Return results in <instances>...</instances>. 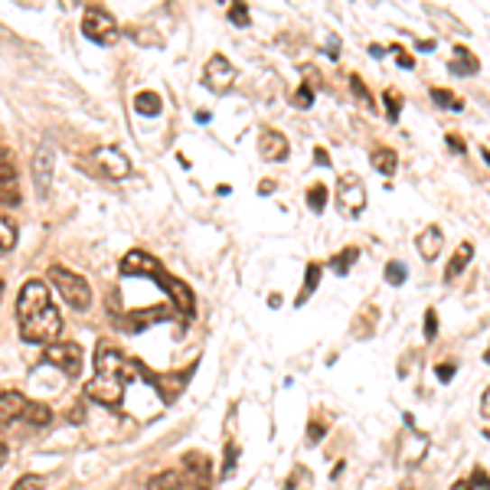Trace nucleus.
Listing matches in <instances>:
<instances>
[{
	"instance_id": "1",
	"label": "nucleus",
	"mask_w": 490,
	"mask_h": 490,
	"mask_svg": "<svg viewBox=\"0 0 490 490\" xmlns=\"http://www.w3.org/2000/svg\"><path fill=\"white\" fill-rule=\"evenodd\" d=\"M17 324L20 337L30 344H56L62 334V314L52 301V291L40 278L23 282L17 294Z\"/></svg>"
},
{
	"instance_id": "2",
	"label": "nucleus",
	"mask_w": 490,
	"mask_h": 490,
	"mask_svg": "<svg viewBox=\"0 0 490 490\" xmlns=\"http://www.w3.org/2000/svg\"><path fill=\"white\" fill-rule=\"evenodd\" d=\"M141 370H144V366L128 360L118 347H112L108 340H98V347H95V376L86 383V396L98 405L118 409L128 379H134Z\"/></svg>"
},
{
	"instance_id": "3",
	"label": "nucleus",
	"mask_w": 490,
	"mask_h": 490,
	"mask_svg": "<svg viewBox=\"0 0 490 490\" xmlns=\"http://www.w3.org/2000/svg\"><path fill=\"white\" fill-rule=\"evenodd\" d=\"M50 282H52V288L60 291L62 301L69 304V308L86 310L88 304H92V288H88V282L82 275H76V272H69V268L52 265L50 268Z\"/></svg>"
},
{
	"instance_id": "4",
	"label": "nucleus",
	"mask_w": 490,
	"mask_h": 490,
	"mask_svg": "<svg viewBox=\"0 0 490 490\" xmlns=\"http://www.w3.org/2000/svg\"><path fill=\"white\" fill-rule=\"evenodd\" d=\"M82 33L98 46H108L118 40V23L105 7H88L86 17H82Z\"/></svg>"
},
{
	"instance_id": "5",
	"label": "nucleus",
	"mask_w": 490,
	"mask_h": 490,
	"mask_svg": "<svg viewBox=\"0 0 490 490\" xmlns=\"http://www.w3.org/2000/svg\"><path fill=\"white\" fill-rule=\"evenodd\" d=\"M46 363H52L56 370H62L66 376H79L82 373V347L72 344V340H56V344L46 347Z\"/></svg>"
},
{
	"instance_id": "6",
	"label": "nucleus",
	"mask_w": 490,
	"mask_h": 490,
	"mask_svg": "<svg viewBox=\"0 0 490 490\" xmlns=\"http://www.w3.org/2000/svg\"><path fill=\"white\" fill-rule=\"evenodd\" d=\"M337 203L350 216L366 209V187H363V180L356 173H344V177L337 180Z\"/></svg>"
},
{
	"instance_id": "7",
	"label": "nucleus",
	"mask_w": 490,
	"mask_h": 490,
	"mask_svg": "<svg viewBox=\"0 0 490 490\" xmlns=\"http://www.w3.org/2000/svg\"><path fill=\"white\" fill-rule=\"evenodd\" d=\"M154 282L161 284L163 291H167V298L173 301V308H177V314H180V318H193L197 304H193V291H190V284H183L180 278L167 275V272H161Z\"/></svg>"
},
{
	"instance_id": "8",
	"label": "nucleus",
	"mask_w": 490,
	"mask_h": 490,
	"mask_svg": "<svg viewBox=\"0 0 490 490\" xmlns=\"http://www.w3.org/2000/svg\"><path fill=\"white\" fill-rule=\"evenodd\" d=\"M92 161L98 163V171L105 173V177H112V180H125V177H131V161L125 154H121L118 147H95Z\"/></svg>"
},
{
	"instance_id": "9",
	"label": "nucleus",
	"mask_w": 490,
	"mask_h": 490,
	"mask_svg": "<svg viewBox=\"0 0 490 490\" xmlns=\"http://www.w3.org/2000/svg\"><path fill=\"white\" fill-rule=\"evenodd\" d=\"M203 82H207V88L209 92H229L233 88V82H236V66L226 56H219L216 52L213 60L207 62V76H203Z\"/></svg>"
},
{
	"instance_id": "10",
	"label": "nucleus",
	"mask_w": 490,
	"mask_h": 490,
	"mask_svg": "<svg viewBox=\"0 0 490 490\" xmlns=\"http://www.w3.org/2000/svg\"><path fill=\"white\" fill-rule=\"evenodd\" d=\"M121 272L125 275H141V278H157L163 272L161 262L154 255H147V252H128L125 262H121Z\"/></svg>"
},
{
	"instance_id": "11",
	"label": "nucleus",
	"mask_w": 490,
	"mask_h": 490,
	"mask_svg": "<svg viewBox=\"0 0 490 490\" xmlns=\"http://www.w3.org/2000/svg\"><path fill=\"white\" fill-rule=\"evenodd\" d=\"M26 412V396L10 389V393H0V429H10L17 419H23Z\"/></svg>"
},
{
	"instance_id": "12",
	"label": "nucleus",
	"mask_w": 490,
	"mask_h": 490,
	"mask_svg": "<svg viewBox=\"0 0 490 490\" xmlns=\"http://www.w3.org/2000/svg\"><path fill=\"white\" fill-rule=\"evenodd\" d=\"M20 199V187H17V171L10 161H0V207H14Z\"/></svg>"
},
{
	"instance_id": "13",
	"label": "nucleus",
	"mask_w": 490,
	"mask_h": 490,
	"mask_svg": "<svg viewBox=\"0 0 490 490\" xmlns=\"http://www.w3.org/2000/svg\"><path fill=\"white\" fill-rule=\"evenodd\" d=\"M193 376V370H180V373H171V376H157L154 386L161 389V399H167V402H173V399L180 396L183 386H187V379Z\"/></svg>"
},
{
	"instance_id": "14",
	"label": "nucleus",
	"mask_w": 490,
	"mask_h": 490,
	"mask_svg": "<svg viewBox=\"0 0 490 490\" xmlns=\"http://www.w3.org/2000/svg\"><path fill=\"white\" fill-rule=\"evenodd\" d=\"M258 151H262L265 161H284V157H288V141H284V134H278V131H265L262 141H258Z\"/></svg>"
},
{
	"instance_id": "15",
	"label": "nucleus",
	"mask_w": 490,
	"mask_h": 490,
	"mask_svg": "<svg viewBox=\"0 0 490 490\" xmlns=\"http://www.w3.org/2000/svg\"><path fill=\"white\" fill-rule=\"evenodd\" d=\"M419 255L425 258V262H431V258H439V252H441V245H445V239H441V229L439 226H429L425 233L419 236Z\"/></svg>"
},
{
	"instance_id": "16",
	"label": "nucleus",
	"mask_w": 490,
	"mask_h": 490,
	"mask_svg": "<svg viewBox=\"0 0 490 490\" xmlns=\"http://www.w3.org/2000/svg\"><path fill=\"white\" fill-rule=\"evenodd\" d=\"M183 465L190 467V481H197V490H207L209 487V461L203 455H187L183 458Z\"/></svg>"
},
{
	"instance_id": "17",
	"label": "nucleus",
	"mask_w": 490,
	"mask_h": 490,
	"mask_svg": "<svg viewBox=\"0 0 490 490\" xmlns=\"http://www.w3.org/2000/svg\"><path fill=\"white\" fill-rule=\"evenodd\" d=\"M471 255H474V245H471V242H461V245H458V252H455V258H451V265L445 268L448 282H455V278L465 272L467 262H471Z\"/></svg>"
},
{
	"instance_id": "18",
	"label": "nucleus",
	"mask_w": 490,
	"mask_h": 490,
	"mask_svg": "<svg viewBox=\"0 0 490 490\" xmlns=\"http://www.w3.org/2000/svg\"><path fill=\"white\" fill-rule=\"evenodd\" d=\"M147 490H183V474L180 471H161L151 477Z\"/></svg>"
},
{
	"instance_id": "19",
	"label": "nucleus",
	"mask_w": 490,
	"mask_h": 490,
	"mask_svg": "<svg viewBox=\"0 0 490 490\" xmlns=\"http://www.w3.org/2000/svg\"><path fill=\"white\" fill-rule=\"evenodd\" d=\"M134 108H138L141 115H147V118H154V115L163 108V102L157 92H138L134 95Z\"/></svg>"
},
{
	"instance_id": "20",
	"label": "nucleus",
	"mask_w": 490,
	"mask_h": 490,
	"mask_svg": "<svg viewBox=\"0 0 490 490\" xmlns=\"http://www.w3.org/2000/svg\"><path fill=\"white\" fill-rule=\"evenodd\" d=\"M23 419L30 421V425H36V429H46L52 421V412L46 409L43 402H26V412H23Z\"/></svg>"
},
{
	"instance_id": "21",
	"label": "nucleus",
	"mask_w": 490,
	"mask_h": 490,
	"mask_svg": "<svg viewBox=\"0 0 490 490\" xmlns=\"http://www.w3.org/2000/svg\"><path fill=\"white\" fill-rule=\"evenodd\" d=\"M373 167H376L379 173H393L399 167V161H396V154L389 151V147H379V151H373Z\"/></svg>"
},
{
	"instance_id": "22",
	"label": "nucleus",
	"mask_w": 490,
	"mask_h": 490,
	"mask_svg": "<svg viewBox=\"0 0 490 490\" xmlns=\"http://www.w3.org/2000/svg\"><path fill=\"white\" fill-rule=\"evenodd\" d=\"M17 245V223L7 219V216H0V252H7Z\"/></svg>"
},
{
	"instance_id": "23",
	"label": "nucleus",
	"mask_w": 490,
	"mask_h": 490,
	"mask_svg": "<svg viewBox=\"0 0 490 490\" xmlns=\"http://www.w3.org/2000/svg\"><path fill=\"white\" fill-rule=\"evenodd\" d=\"M451 72H461V76H467V72H477V56H471L467 50H455Z\"/></svg>"
},
{
	"instance_id": "24",
	"label": "nucleus",
	"mask_w": 490,
	"mask_h": 490,
	"mask_svg": "<svg viewBox=\"0 0 490 490\" xmlns=\"http://www.w3.org/2000/svg\"><path fill=\"white\" fill-rule=\"evenodd\" d=\"M318 282H320V265L318 262H310L308 265V278H304V291H301V298H298V304H304L314 294V288H318Z\"/></svg>"
},
{
	"instance_id": "25",
	"label": "nucleus",
	"mask_w": 490,
	"mask_h": 490,
	"mask_svg": "<svg viewBox=\"0 0 490 490\" xmlns=\"http://www.w3.org/2000/svg\"><path fill=\"white\" fill-rule=\"evenodd\" d=\"M431 98H435V105H441V108H451V112H461V98L451 92H445V88H431Z\"/></svg>"
},
{
	"instance_id": "26",
	"label": "nucleus",
	"mask_w": 490,
	"mask_h": 490,
	"mask_svg": "<svg viewBox=\"0 0 490 490\" xmlns=\"http://www.w3.org/2000/svg\"><path fill=\"white\" fill-rule=\"evenodd\" d=\"M36 163H40V190H50V167H52V161H50V151H40V157H36Z\"/></svg>"
},
{
	"instance_id": "27",
	"label": "nucleus",
	"mask_w": 490,
	"mask_h": 490,
	"mask_svg": "<svg viewBox=\"0 0 490 490\" xmlns=\"http://www.w3.org/2000/svg\"><path fill=\"white\" fill-rule=\"evenodd\" d=\"M356 255H360V252H356V249H344V252H340V255L330 258V265H334L337 272H347V268H350L353 262H356Z\"/></svg>"
},
{
	"instance_id": "28",
	"label": "nucleus",
	"mask_w": 490,
	"mask_h": 490,
	"mask_svg": "<svg viewBox=\"0 0 490 490\" xmlns=\"http://www.w3.org/2000/svg\"><path fill=\"white\" fill-rule=\"evenodd\" d=\"M46 484H43V477H40V474H23V477H20L17 484H14V487L10 490H43Z\"/></svg>"
},
{
	"instance_id": "29",
	"label": "nucleus",
	"mask_w": 490,
	"mask_h": 490,
	"mask_svg": "<svg viewBox=\"0 0 490 490\" xmlns=\"http://www.w3.org/2000/svg\"><path fill=\"white\" fill-rule=\"evenodd\" d=\"M386 112H389V121H399V112H402V95H396V88H389L386 92Z\"/></svg>"
},
{
	"instance_id": "30",
	"label": "nucleus",
	"mask_w": 490,
	"mask_h": 490,
	"mask_svg": "<svg viewBox=\"0 0 490 490\" xmlns=\"http://www.w3.org/2000/svg\"><path fill=\"white\" fill-rule=\"evenodd\" d=\"M308 207L314 209V213H320V209L327 207V190L324 187H310L308 190Z\"/></svg>"
},
{
	"instance_id": "31",
	"label": "nucleus",
	"mask_w": 490,
	"mask_h": 490,
	"mask_svg": "<svg viewBox=\"0 0 490 490\" xmlns=\"http://www.w3.org/2000/svg\"><path fill=\"white\" fill-rule=\"evenodd\" d=\"M405 275H409V272H405L402 262H389V265H386V282L389 284H402Z\"/></svg>"
},
{
	"instance_id": "32",
	"label": "nucleus",
	"mask_w": 490,
	"mask_h": 490,
	"mask_svg": "<svg viewBox=\"0 0 490 490\" xmlns=\"http://www.w3.org/2000/svg\"><path fill=\"white\" fill-rule=\"evenodd\" d=\"M350 86H353V95H356V98H360L363 105H373V95L366 92V86H363L360 76H350Z\"/></svg>"
},
{
	"instance_id": "33",
	"label": "nucleus",
	"mask_w": 490,
	"mask_h": 490,
	"mask_svg": "<svg viewBox=\"0 0 490 490\" xmlns=\"http://www.w3.org/2000/svg\"><path fill=\"white\" fill-rule=\"evenodd\" d=\"M229 20L239 26H249V10L242 7V4H233V7H229Z\"/></svg>"
},
{
	"instance_id": "34",
	"label": "nucleus",
	"mask_w": 490,
	"mask_h": 490,
	"mask_svg": "<svg viewBox=\"0 0 490 490\" xmlns=\"http://www.w3.org/2000/svg\"><path fill=\"white\" fill-rule=\"evenodd\" d=\"M467 490H487V474L474 471L471 477H467Z\"/></svg>"
},
{
	"instance_id": "35",
	"label": "nucleus",
	"mask_w": 490,
	"mask_h": 490,
	"mask_svg": "<svg viewBox=\"0 0 490 490\" xmlns=\"http://www.w3.org/2000/svg\"><path fill=\"white\" fill-rule=\"evenodd\" d=\"M310 98H314V95H310V88H301V92H298V98H294V102L301 105V108H310Z\"/></svg>"
},
{
	"instance_id": "36",
	"label": "nucleus",
	"mask_w": 490,
	"mask_h": 490,
	"mask_svg": "<svg viewBox=\"0 0 490 490\" xmlns=\"http://www.w3.org/2000/svg\"><path fill=\"white\" fill-rule=\"evenodd\" d=\"M451 376H455V366H451V363H441V366H439V379H445V383H448Z\"/></svg>"
},
{
	"instance_id": "37",
	"label": "nucleus",
	"mask_w": 490,
	"mask_h": 490,
	"mask_svg": "<svg viewBox=\"0 0 490 490\" xmlns=\"http://www.w3.org/2000/svg\"><path fill=\"white\" fill-rule=\"evenodd\" d=\"M425 334L435 337V310H429V314H425Z\"/></svg>"
},
{
	"instance_id": "38",
	"label": "nucleus",
	"mask_w": 490,
	"mask_h": 490,
	"mask_svg": "<svg viewBox=\"0 0 490 490\" xmlns=\"http://www.w3.org/2000/svg\"><path fill=\"white\" fill-rule=\"evenodd\" d=\"M320 435H324V425H318V421H314V425H310V441H318Z\"/></svg>"
},
{
	"instance_id": "39",
	"label": "nucleus",
	"mask_w": 490,
	"mask_h": 490,
	"mask_svg": "<svg viewBox=\"0 0 490 490\" xmlns=\"http://www.w3.org/2000/svg\"><path fill=\"white\" fill-rule=\"evenodd\" d=\"M314 157H318V163H330V157H327L324 147H318V151H314Z\"/></svg>"
},
{
	"instance_id": "40",
	"label": "nucleus",
	"mask_w": 490,
	"mask_h": 490,
	"mask_svg": "<svg viewBox=\"0 0 490 490\" xmlns=\"http://www.w3.org/2000/svg\"><path fill=\"white\" fill-rule=\"evenodd\" d=\"M448 147H455V151H465V144H461L458 138H451V134H448Z\"/></svg>"
},
{
	"instance_id": "41",
	"label": "nucleus",
	"mask_w": 490,
	"mask_h": 490,
	"mask_svg": "<svg viewBox=\"0 0 490 490\" xmlns=\"http://www.w3.org/2000/svg\"><path fill=\"white\" fill-rule=\"evenodd\" d=\"M7 465V445H4V441H0V467Z\"/></svg>"
},
{
	"instance_id": "42",
	"label": "nucleus",
	"mask_w": 490,
	"mask_h": 490,
	"mask_svg": "<svg viewBox=\"0 0 490 490\" xmlns=\"http://www.w3.org/2000/svg\"><path fill=\"white\" fill-rule=\"evenodd\" d=\"M0 291H4V284H0Z\"/></svg>"
}]
</instances>
